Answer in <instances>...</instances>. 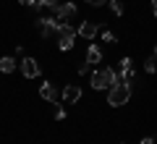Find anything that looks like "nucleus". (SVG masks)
<instances>
[{
    "label": "nucleus",
    "instance_id": "19",
    "mask_svg": "<svg viewBox=\"0 0 157 144\" xmlns=\"http://www.w3.org/2000/svg\"><path fill=\"white\" fill-rule=\"evenodd\" d=\"M21 6H26V8H32V6H37V0H18Z\"/></svg>",
    "mask_w": 157,
    "mask_h": 144
},
{
    "label": "nucleus",
    "instance_id": "8",
    "mask_svg": "<svg viewBox=\"0 0 157 144\" xmlns=\"http://www.w3.org/2000/svg\"><path fill=\"white\" fill-rule=\"evenodd\" d=\"M39 97L47 100V102H58V87H55V84H50V81H45L42 87H39Z\"/></svg>",
    "mask_w": 157,
    "mask_h": 144
},
{
    "label": "nucleus",
    "instance_id": "7",
    "mask_svg": "<svg viewBox=\"0 0 157 144\" xmlns=\"http://www.w3.org/2000/svg\"><path fill=\"white\" fill-rule=\"evenodd\" d=\"M60 100L68 102V105H71V102H78V100H81V87H76V84H68V87L60 92Z\"/></svg>",
    "mask_w": 157,
    "mask_h": 144
},
{
    "label": "nucleus",
    "instance_id": "14",
    "mask_svg": "<svg viewBox=\"0 0 157 144\" xmlns=\"http://www.w3.org/2000/svg\"><path fill=\"white\" fill-rule=\"evenodd\" d=\"M144 71L147 73H155L157 71V55H152V58H147V60H144Z\"/></svg>",
    "mask_w": 157,
    "mask_h": 144
},
{
    "label": "nucleus",
    "instance_id": "4",
    "mask_svg": "<svg viewBox=\"0 0 157 144\" xmlns=\"http://www.w3.org/2000/svg\"><path fill=\"white\" fill-rule=\"evenodd\" d=\"M52 13H55V18H60V21H71V18L76 16V6H73V3H58V6L52 8Z\"/></svg>",
    "mask_w": 157,
    "mask_h": 144
},
{
    "label": "nucleus",
    "instance_id": "18",
    "mask_svg": "<svg viewBox=\"0 0 157 144\" xmlns=\"http://www.w3.org/2000/svg\"><path fill=\"white\" fill-rule=\"evenodd\" d=\"M102 39L110 42V45H115V34H113V32H102Z\"/></svg>",
    "mask_w": 157,
    "mask_h": 144
},
{
    "label": "nucleus",
    "instance_id": "12",
    "mask_svg": "<svg viewBox=\"0 0 157 144\" xmlns=\"http://www.w3.org/2000/svg\"><path fill=\"white\" fill-rule=\"evenodd\" d=\"M73 39H76V37H58V50L68 53V50L73 47Z\"/></svg>",
    "mask_w": 157,
    "mask_h": 144
},
{
    "label": "nucleus",
    "instance_id": "17",
    "mask_svg": "<svg viewBox=\"0 0 157 144\" xmlns=\"http://www.w3.org/2000/svg\"><path fill=\"white\" fill-rule=\"evenodd\" d=\"M63 118H66V107L58 105V107H55V121H63Z\"/></svg>",
    "mask_w": 157,
    "mask_h": 144
},
{
    "label": "nucleus",
    "instance_id": "9",
    "mask_svg": "<svg viewBox=\"0 0 157 144\" xmlns=\"http://www.w3.org/2000/svg\"><path fill=\"white\" fill-rule=\"evenodd\" d=\"M97 32H100V26H97L94 21H84L78 26V37H84V39H94Z\"/></svg>",
    "mask_w": 157,
    "mask_h": 144
},
{
    "label": "nucleus",
    "instance_id": "11",
    "mask_svg": "<svg viewBox=\"0 0 157 144\" xmlns=\"http://www.w3.org/2000/svg\"><path fill=\"white\" fill-rule=\"evenodd\" d=\"M0 71H3V73H13V71H16V58H13V55L0 58Z\"/></svg>",
    "mask_w": 157,
    "mask_h": 144
},
{
    "label": "nucleus",
    "instance_id": "13",
    "mask_svg": "<svg viewBox=\"0 0 157 144\" xmlns=\"http://www.w3.org/2000/svg\"><path fill=\"white\" fill-rule=\"evenodd\" d=\"M107 6H110V11L115 13V16H123V3H121V0H107Z\"/></svg>",
    "mask_w": 157,
    "mask_h": 144
},
{
    "label": "nucleus",
    "instance_id": "1",
    "mask_svg": "<svg viewBox=\"0 0 157 144\" xmlns=\"http://www.w3.org/2000/svg\"><path fill=\"white\" fill-rule=\"evenodd\" d=\"M121 79H118V73L113 71V68H97V71H92V89H97V92H102V89H110L113 84H118Z\"/></svg>",
    "mask_w": 157,
    "mask_h": 144
},
{
    "label": "nucleus",
    "instance_id": "20",
    "mask_svg": "<svg viewBox=\"0 0 157 144\" xmlns=\"http://www.w3.org/2000/svg\"><path fill=\"white\" fill-rule=\"evenodd\" d=\"M139 144H155V139H152V136H144V139H141Z\"/></svg>",
    "mask_w": 157,
    "mask_h": 144
},
{
    "label": "nucleus",
    "instance_id": "21",
    "mask_svg": "<svg viewBox=\"0 0 157 144\" xmlns=\"http://www.w3.org/2000/svg\"><path fill=\"white\" fill-rule=\"evenodd\" d=\"M89 6H102V3H107V0H86Z\"/></svg>",
    "mask_w": 157,
    "mask_h": 144
},
{
    "label": "nucleus",
    "instance_id": "3",
    "mask_svg": "<svg viewBox=\"0 0 157 144\" xmlns=\"http://www.w3.org/2000/svg\"><path fill=\"white\" fill-rule=\"evenodd\" d=\"M58 26H60V18H55V16L37 18V32L42 34L45 39H52V37H58Z\"/></svg>",
    "mask_w": 157,
    "mask_h": 144
},
{
    "label": "nucleus",
    "instance_id": "24",
    "mask_svg": "<svg viewBox=\"0 0 157 144\" xmlns=\"http://www.w3.org/2000/svg\"><path fill=\"white\" fill-rule=\"evenodd\" d=\"M121 144H123V142H121Z\"/></svg>",
    "mask_w": 157,
    "mask_h": 144
},
{
    "label": "nucleus",
    "instance_id": "23",
    "mask_svg": "<svg viewBox=\"0 0 157 144\" xmlns=\"http://www.w3.org/2000/svg\"><path fill=\"white\" fill-rule=\"evenodd\" d=\"M155 55H157V45H155Z\"/></svg>",
    "mask_w": 157,
    "mask_h": 144
},
{
    "label": "nucleus",
    "instance_id": "10",
    "mask_svg": "<svg viewBox=\"0 0 157 144\" xmlns=\"http://www.w3.org/2000/svg\"><path fill=\"white\" fill-rule=\"evenodd\" d=\"M102 60V50L97 47V45H89V50H86V63L89 66H100Z\"/></svg>",
    "mask_w": 157,
    "mask_h": 144
},
{
    "label": "nucleus",
    "instance_id": "6",
    "mask_svg": "<svg viewBox=\"0 0 157 144\" xmlns=\"http://www.w3.org/2000/svg\"><path fill=\"white\" fill-rule=\"evenodd\" d=\"M21 73H24L26 79H37L39 73H42V68H39L37 58H24V60H21Z\"/></svg>",
    "mask_w": 157,
    "mask_h": 144
},
{
    "label": "nucleus",
    "instance_id": "2",
    "mask_svg": "<svg viewBox=\"0 0 157 144\" xmlns=\"http://www.w3.org/2000/svg\"><path fill=\"white\" fill-rule=\"evenodd\" d=\"M128 100H131V84L118 81V84H113V87L107 89V105L121 107V105H126Z\"/></svg>",
    "mask_w": 157,
    "mask_h": 144
},
{
    "label": "nucleus",
    "instance_id": "15",
    "mask_svg": "<svg viewBox=\"0 0 157 144\" xmlns=\"http://www.w3.org/2000/svg\"><path fill=\"white\" fill-rule=\"evenodd\" d=\"M55 6H58V0H37V11H42V8H50L52 11Z\"/></svg>",
    "mask_w": 157,
    "mask_h": 144
},
{
    "label": "nucleus",
    "instance_id": "5",
    "mask_svg": "<svg viewBox=\"0 0 157 144\" xmlns=\"http://www.w3.org/2000/svg\"><path fill=\"white\" fill-rule=\"evenodd\" d=\"M121 81L123 84H134V79H136V71H134V60L131 58H123L121 60Z\"/></svg>",
    "mask_w": 157,
    "mask_h": 144
},
{
    "label": "nucleus",
    "instance_id": "22",
    "mask_svg": "<svg viewBox=\"0 0 157 144\" xmlns=\"http://www.w3.org/2000/svg\"><path fill=\"white\" fill-rule=\"evenodd\" d=\"M152 13L157 16V0H152Z\"/></svg>",
    "mask_w": 157,
    "mask_h": 144
},
{
    "label": "nucleus",
    "instance_id": "16",
    "mask_svg": "<svg viewBox=\"0 0 157 144\" xmlns=\"http://www.w3.org/2000/svg\"><path fill=\"white\" fill-rule=\"evenodd\" d=\"M89 68H92V66L84 60V63H78V66H76V71H78V76H84V73H89Z\"/></svg>",
    "mask_w": 157,
    "mask_h": 144
}]
</instances>
